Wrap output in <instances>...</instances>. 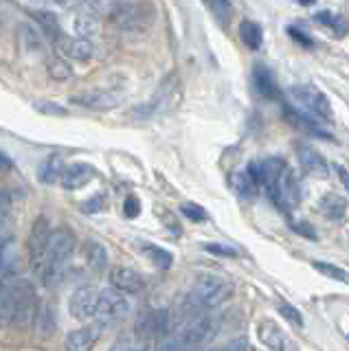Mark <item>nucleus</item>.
Wrapping results in <instances>:
<instances>
[{
	"label": "nucleus",
	"instance_id": "nucleus-1",
	"mask_svg": "<svg viewBox=\"0 0 349 351\" xmlns=\"http://www.w3.org/2000/svg\"><path fill=\"white\" fill-rule=\"evenodd\" d=\"M38 314V292L29 279L14 277L0 290V323L27 327Z\"/></svg>",
	"mask_w": 349,
	"mask_h": 351
},
{
	"label": "nucleus",
	"instance_id": "nucleus-2",
	"mask_svg": "<svg viewBox=\"0 0 349 351\" xmlns=\"http://www.w3.org/2000/svg\"><path fill=\"white\" fill-rule=\"evenodd\" d=\"M288 99L292 104V112L299 117L303 125L314 128L319 125V121L330 119V104L319 88L294 86L288 90Z\"/></svg>",
	"mask_w": 349,
	"mask_h": 351
},
{
	"label": "nucleus",
	"instance_id": "nucleus-3",
	"mask_svg": "<svg viewBox=\"0 0 349 351\" xmlns=\"http://www.w3.org/2000/svg\"><path fill=\"white\" fill-rule=\"evenodd\" d=\"M213 334H215V323L211 318L204 314H195L160 345V351H191L195 347L209 343Z\"/></svg>",
	"mask_w": 349,
	"mask_h": 351
},
{
	"label": "nucleus",
	"instance_id": "nucleus-4",
	"mask_svg": "<svg viewBox=\"0 0 349 351\" xmlns=\"http://www.w3.org/2000/svg\"><path fill=\"white\" fill-rule=\"evenodd\" d=\"M110 20L119 31L130 33V36H145L154 27L156 9L154 3H147V0L115 5V9L110 11Z\"/></svg>",
	"mask_w": 349,
	"mask_h": 351
},
{
	"label": "nucleus",
	"instance_id": "nucleus-5",
	"mask_svg": "<svg viewBox=\"0 0 349 351\" xmlns=\"http://www.w3.org/2000/svg\"><path fill=\"white\" fill-rule=\"evenodd\" d=\"M233 294V285L220 274H200L189 292V305L195 310H213Z\"/></svg>",
	"mask_w": 349,
	"mask_h": 351
},
{
	"label": "nucleus",
	"instance_id": "nucleus-6",
	"mask_svg": "<svg viewBox=\"0 0 349 351\" xmlns=\"http://www.w3.org/2000/svg\"><path fill=\"white\" fill-rule=\"evenodd\" d=\"M75 250V235L69 228H58L51 230L49 239V257H47V268L42 272V281L47 285H53L62 279V270L67 266V261L71 259Z\"/></svg>",
	"mask_w": 349,
	"mask_h": 351
},
{
	"label": "nucleus",
	"instance_id": "nucleus-7",
	"mask_svg": "<svg viewBox=\"0 0 349 351\" xmlns=\"http://www.w3.org/2000/svg\"><path fill=\"white\" fill-rule=\"evenodd\" d=\"M49 239H51V224L47 215H38L34 226L29 230L27 239V250H29V266L34 274L42 277V272L47 268V257H49Z\"/></svg>",
	"mask_w": 349,
	"mask_h": 351
},
{
	"label": "nucleus",
	"instance_id": "nucleus-8",
	"mask_svg": "<svg viewBox=\"0 0 349 351\" xmlns=\"http://www.w3.org/2000/svg\"><path fill=\"white\" fill-rule=\"evenodd\" d=\"M132 310V305L121 292L115 288H106L97 292V310H95V321L99 323H115L125 318Z\"/></svg>",
	"mask_w": 349,
	"mask_h": 351
},
{
	"label": "nucleus",
	"instance_id": "nucleus-9",
	"mask_svg": "<svg viewBox=\"0 0 349 351\" xmlns=\"http://www.w3.org/2000/svg\"><path fill=\"white\" fill-rule=\"evenodd\" d=\"M108 281H110L112 288L121 294H141L147 288V281L143 274L134 268H128V266H119V268L110 270Z\"/></svg>",
	"mask_w": 349,
	"mask_h": 351
},
{
	"label": "nucleus",
	"instance_id": "nucleus-10",
	"mask_svg": "<svg viewBox=\"0 0 349 351\" xmlns=\"http://www.w3.org/2000/svg\"><path fill=\"white\" fill-rule=\"evenodd\" d=\"M53 47H56L60 58H71V60H80V62H88L93 58V44L91 40L84 38H69L67 33H60V36L53 40Z\"/></svg>",
	"mask_w": 349,
	"mask_h": 351
},
{
	"label": "nucleus",
	"instance_id": "nucleus-11",
	"mask_svg": "<svg viewBox=\"0 0 349 351\" xmlns=\"http://www.w3.org/2000/svg\"><path fill=\"white\" fill-rule=\"evenodd\" d=\"M270 197L281 208H286V211L292 206H297L299 186H297V180H294V173L288 167H283V171L279 173V178H277L275 186H272V191H270Z\"/></svg>",
	"mask_w": 349,
	"mask_h": 351
},
{
	"label": "nucleus",
	"instance_id": "nucleus-12",
	"mask_svg": "<svg viewBox=\"0 0 349 351\" xmlns=\"http://www.w3.org/2000/svg\"><path fill=\"white\" fill-rule=\"evenodd\" d=\"M97 288H80L71 294L69 312L75 321H93L97 310Z\"/></svg>",
	"mask_w": 349,
	"mask_h": 351
},
{
	"label": "nucleus",
	"instance_id": "nucleus-13",
	"mask_svg": "<svg viewBox=\"0 0 349 351\" xmlns=\"http://www.w3.org/2000/svg\"><path fill=\"white\" fill-rule=\"evenodd\" d=\"M171 327V314L165 307H156V310H149L143 318H141L139 329L145 338H156V336H165L169 334Z\"/></svg>",
	"mask_w": 349,
	"mask_h": 351
},
{
	"label": "nucleus",
	"instance_id": "nucleus-14",
	"mask_svg": "<svg viewBox=\"0 0 349 351\" xmlns=\"http://www.w3.org/2000/svg\"><path fill=\"white\" fill-rule=\"evenodd\" d=\"M101 338V325H84L67 336V351H93Z\"/></svg>",
	"mask_w": 349,
	"mask_h": 351
},
{
	"label": "nucleus",
	"instance_id": "nucleus-15",
	"mask_svg": "<svg viewBox=\"0 0 349 351\" xmlns=\"http://www.w3.org/2000/svg\"><path fill=\"white\" fill-rule=\"evenodd\" d=\"M259 340L264 343L270 351H297L292 340L283 334V329L272 323V321H261L259 323Z\"/></svg>",
	"mask_w": 349,
	"mask_h": 351
},
{
	"label": "nucleus",
	"instance_id": "nucleus-16",
	"mask_svg": "<svg viewBox=\"0 0 349 351\" xmlns=\"http://www.w3.org/2000/svg\"><path fill=\"white\" fill-rule=\"evenodd\" d=\"M95 178V169L88 162H73L69 167H64L60 173V182L64 189H82Z\"/></svg>",
	"mask_w": 349,
	"mask_h": 351
},
{
	"label": "nucleus",
	"instance_id": "nucleus-17",
	"mask_svg": "<svg viewBox=\"0 0 349 351\" xmlns=\"http://www.w3.org/2000/svg\"><path fill=\"white\" fill-rule=\"evenodd\" d=\"M297 156H299V165L310 176H316V178H327V176H330V167H327L325 158L314 147L299 145L297 147Z\"/></svg>",
	"mask_w": 349,
	"mask_h": 351
},
{
	"label": "nucleus",
	"instance_id": "nucleus-18",
	"mask_svg": "<svg viewBox=\"0 0 349 351\" xmlns=\"http://www.w3.org/2000/svg\"><path fill=\"white\" fill-rule=\"evenodd\" d=\"M75 104H82L91 110H110L119 104V97L108 93V90H91V93H84V95H77L73 99Z\"/></svg>",
	"mask_w": 349,
	"mask_h": 351
},
{
	"label": "nucleus",
	"instance_id": "nucleus-19",
	"mask_svg": "<svg viewBox=\"0 0 349 351\" xmlns=\"http://www.w3.org/2000/svg\"><path fill=\"white\" fill-rule=\"evenodd\" d=\"M319 208L327 219H343L347 213V200L338 193H325L319 202Z\"/></svg>",
	"mask_w": 349,
	"mask_h": 351
},
{
	"label": "nucleus",
	"instance_id": "nucleus-20",
	"mask_svg": "<svg viewBox=\"0 0 349 351\" xmlns=\"http://www.w3.org/2000/svg\"><path fill=\"white\" fill-rule=\"evenodd\" d=\"M253 82H255V88H257V93L261 97H268V99H275L277 97L275 77H272V73L266 69V66H255Z\"/></svg>",
	"mask_w": 349,
	"mask_h": 351
},
{
	"label": "nucleus",
	"instance_id": "nucleus-21",
	"mask_svg": "<svg viewBox=\"0 0 349 351\" xmlns=\"http://www.w3.org/2000/svg\"><path fill=\"white\" fill-rule=\"evenodd\" d=\"M73 29L77 33V38L91 40L99 33V18L93 14H77L73 22Z\"/></svg>",
	"mask_w": 349,
	"mask_h": 351
},
{
	"label": "nucleus",
	"instance_id": "nucleus-22",
	"mask_svg": "<svg viewBox=\"0 0 349 351\" xmlns=\"http://www.w3.org/2000/svg\"><path fill=\"white\" fill-rule=\"evenodd\" d=\"M239 38L246 44L248 49L257 51L261 47V42H264V31L253 20H244L242 25H239Z\"/></svg>",
	"mask_w": 349,
	"mask_h": 351
},
{
	"label": "nucleus",
	"instance_id": "nucleus-23",
	"mask_svg": "<svg viewBox=\"0 0 349 351\" xmlns=\"http://www.w3.org/2000/svg\"><path fill=\"white\" fill-rule=\"evenodd\" d=\"M108 351H154V347L149 345L147 338L123 336V338H117Z\"/></svg>",
	"mask_w": 349,
	"mask_h": 351
},
{
	"label": "nucleus",
	"instance_id": "nucleus-24",
	"mask_svg": "<svg viewBox=\"0 0 349 351\" xmlns=\"http://www.w3.org/2000/svg\"><path fill=\"white\" fill-rule=\"evenodd\" d=\"M86 261L93 270H104L108 266V250L99 241H88L86 244Z\"/></svg>",
	"mask_w": 349,
	"mask_h": 351
},
{
	"label": "nucleus",
	"instance_id": "nucleus-25",
	"mask_svg": "<svg viewBox=\"0 0 349 351\" xmlns=\"http://www.w3.org/2000/svg\"><path fill=\"white\" fill-rule=\"evenodd\" d=\"M20 42H23V47L29 55L34 53H40L45 49V38L40 36V33L31 27V25H23L20 27Z\"/></svg>",
	"mask_w": 349,
	"mask_h": 351
},
{
	"label": "nucleus",
	"instance_id": "nucleus-26",
	"mask_svg": "<svg viewBox=\"0 0 349 351\" xmlns=\"http://www.w3.org/2000/svg\"><path fill=\"white\" fill-rule=\"evenodd\" d=\"M34 20L42 27V31H45V36H47V40H51V42L56 40V38L60 36V33H62L58 18L53 16V14H49V11H36V14H34Z\"/></svg>",
	"mask_w": 349,
	"mask_h": 351
},
{
	"label": "nucleus",
	"instance_id": "nucleus-27",
	"mask_svg": "<svg viewBox=\"0 0 349 351\" xmlns=\"http://www.w3.org/2000/svg\"><path fill=\"white\" fill-rule=\"evenodd\" d=\"M143 250H145V255H147L152 261H154L160 270H169V268L173 266V255H171L169 250L160 248V246H154V244H145Z\"/></svg>",
	"mask_w": 349,
	"mask_h": 351
},
{
	"label": "nucleus",
	"instance_id": "nucleus-28",
	"mask_svg": "<svg viewBox=\"0 0 349 351\" xmlns=\"http://www.w3.org/2000/svg\"><path fill=\"white\" fill-rule=\"evenodd\" d=\"M12 217H14L12 197H9L7 193H0V239L9 235V228H12Z\"/></svg>",
	"mask_w": 349,
	"mask_h": 351
},
{
	"label": "nucleus",
	"instance_id": "nucleus-29",
	"mask_svg": "<svg viewBox=\"0 0 349 351\" xmlns=\"http://www.w3.org/2000/svg\"><path fill=\"white\" fill-rule=\"evenodd\" d=\"M49 75L58 82H69L73 80V66L58 55V58H53L49 62Z\"/></svg>",
	"mask_w": 349,
	"mask_h": 351
},
{
	"label": "nucleus",
	"instance_id": "nucleus-30",
	"mask_svg": "<svg viewBox=\"0 0 349 351\" xmlns=\"http://www.w3.org/2000/svg\"><path fill=\"white\" fill-rule=\"evenodd\" d=\"M233 186H235V191L239 195H253L257 191V184L255 180L250 178V173L248 171H242V173H235L233 176Z\"/></svg>",
	"mask_w": 349,
	"mask_h": 351
},
{
	"label": "nucleus",
	"instance_id": "nucleus-31",
	"mask_svg": "<svg viewBox=\"0 0 349 351\" xmlns=\"http://www.w3.org/2000/svg\"><path fill=\"white\" fill-rule=\"evenodd\" d=\"M312 266L323 272L325 277H330V279H336V281H341V283H349V274L343 270V268H338V266H332V263H323V261H314Z\"/></svg>",
	"mask_w": 349,
	"mask_h": 351
},
{
	"label": "nucleus",
	"instance_id": "nucleus-32",
	"mask_svg": "<svg viewBox=\"0 0 349 351\" xmlns=\"http://www.w3.org/2000/svg\"><path fill=\"white\" fill-rule=\"evenodd\" d=\"M86 9L93 16H110V11L115 9V0H84Z\"/></svg>",
	"mask_w": 349,
	"mask_h": 351
},
{
	"label": "nucleus",
	"instance_id": "nucleus-33",
	"mask_svg": "<svg viewBox=\"0 0 349 351\" xmlns=\"http://www.w3.org/2000/svg\"><path fill=\"white\" fill-rule=\"evenodd\" d=\"M180 213L187 217V219H191V222H204L206 217V211L202 206H198V204H193V202H184L182 206H180Z\"/></svg>",
	"mask_w": 349,
	"mask_h": 351
},
{
	"label": "nucleus",
	"instance_id": "nucleus-34",
	"mask_svg": "<svg viewBox=\"0 0 349 351\" xmlns=\"http://www.w3.org/2000/svg\"><path fill=\"white\" fill-rule=\"evenodd\" d=\"M279 314L286 318L288 323H292V325H297V327H301L303 325V316H301V312L297 310L294 305H290V303H279Z\"/></svg>",
	"mask_w": 349,
	"mask_h": 351
},
{
	"label": "nucleus",
	"instance_id": "nucleus-35",
	"mask_svg": "<svg viewBox=\"0 0 349 351\" xmlns=\"http://www.w3.org/2000/svg\"><path fill=\"white\" fill-rule=\"evenodd\" d=\"M62 169H64V167L56 165V160H49V162L42 165V169H40V180H42V182H53L56 178H60Z\"/></svg>",
	"mask_w": 349,
	"mask_h": 351
},
{
	"label": "nucleus",
	"instance_id": "nucleus-36",
	"mask_svg": "<svg viewBox=\"0 0 349 351\" xmlns=\"http://www.w3.org/2000/svg\"><path fill=\"white\" fill-rule=\"evenodd\" d=\"M106 206V195L101 193V195H93L91 200H86L84 204H82V208L86 213H95V211H101V208Z\"/></svg>",
	"mask_w": 349,
	"mask_h": 351
},
{
	"label": "nucleus",
	"instance_id": "nucleus-37",
	"mask_svg": "<svg viewBox=\"0 0 349 351\" xmlns=\"http://www.w3.org/2000/svg\"><path fill=\"white\" fill-rule=\"evenodd\" d=\"M209 351H253V349H250L248 340H244V338H237V340H231V343L224 345V347L209 349Z\"/></svg>",
	"mask_w": 349,
	"mask_h": 351
},
{
	"label": "nucleus",
	"instance_id": "nucleus-38",
	"mask_svg": "<svg viewBox=\"0 0 349 351\" xmlns=\"http://www.w3.org/2000/svg\"><path fill=\"white\" fill-rule=\"evenodd\" d=\"M204 250L213 252V255H222V257H237V250L231 246H224V244H206Z\"/></svg>",
	"mask_w": 349,
	"mask_h": 351
},
{
	"label": "nucleus",
	"instance_id": "nucleus-39",
	"mask_svg": "<svg viewBox=\"0 0 349 351\" xmlns=\"http://www.w3.org/2000/svg\"><path fill=\"white\" fill-rule=\"evenodd\" d=\"M123 211L128 217H136L141 213V202H139V197L136 195H130L128 200H125V206H123Z\"/></svg>",
	"mask_w": 349,
	"mask_h": 351
},
{
	"label": "nucleus",
	"instance_id": "nucleus-40",
	"mask_svg": "<svg viewBox=\"0 0 349 351\" xmlns=\"http://www.w3.org/2000/svg\"><path fill=\"white\" fill-rule=\"evenodd\" d=\"M209 3L220 18H222V14H228V9H231V0H209Z\"/></svg>",
	"mask_w": 349,
	"mask_h": 351
},
{
	"label": "nucleus",
	"instance_id": "nucleus-41",
	"mask_svg": "<svg viewBox=\"0 0 349 351\" xmlns=\"http://www.w3.org/2000/svg\"><path fill=\"white\" fill-rule=\"evenodd\" d=\"M36 108H40V112H56V114H67V112H64V108L51 106V104H36Z\"/></svg>",
	"mask_w": 349,
	"mask_h": 351
},
{
	"label": "nucleus",
	"instance_id": "nucleus-42",
	"mask_svg": "<svg viewBox=\"0 0 349 351\" xmlns=\"http://www.w3.org/2000/svg\"><path fill=\"white\" fill-rule=\"evenodd\" d=\"M338 176H341V180L345 182V186H347V191H349V173L343 169V167H338Z\"/></svg>",
	"mask_w": 349,
	"mask_h": 351
},
{
	"label": "nucleus",
	"instance_id": "nucleus-43",
	"mask_svg": "<svg viewBox=\"0 0 349 351\" xmlns=\"http://www.w3.org/2000/svg\"><path fill=\"white\" fill-rule=\"evenodd\" d=\"M58 5H62V7H75V5H80L82 0H56Z\"/></svg>",
	"mask_w": 349,
	"mask_h": 351
},
{
	"label": "nucleus",
	"instance_id": "nucleus-44",
	"mask_svg": "<svg viewBox=\"0 0 349 351\" xmlns=\"http://www.w3.org/2000/svg\"><path fill=\"white\" fill-rule=\"evenodd\" d=\"M0 165H3V167H9V165H12V162H9V158L5 156L3 152H0Z\"/></svg>",
	"mask_w": 349,
	"mask_h": 351
}]
</instances>
